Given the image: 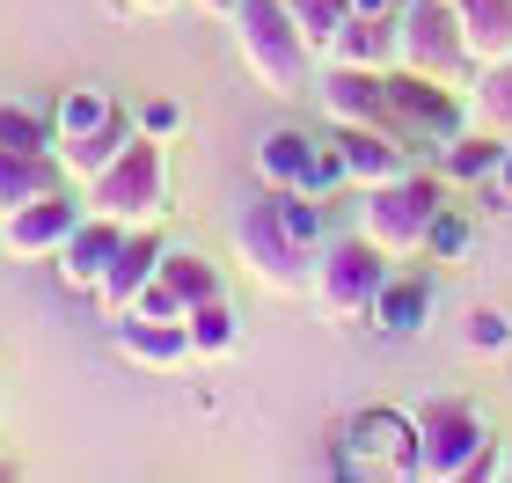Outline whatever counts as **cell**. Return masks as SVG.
<instances>
[{"label":"cell","mask_w":512,"mask_h":483,"mask_svg":"<svg viewBox=\"0 0 512 483\" xmlns=\"http://www.w3.org/2000/svg\"><path fill=\"white\" fill-rule=\"evenodd\" d=\"M512 330H505V315H476V344H505Z\"/></svg>","instance_id":"30bf717a"},{"label":"cell","mask_w":512,"mask_h":483,"mask_svg":"<svg viewBox=\"0 0 512 483\" xmlns=\"http://www.w3.org/2000/svg\"><path fill=\"white\" fill-rule=\"evenodd\" d=\"M425 315H432V286L425 279H388L374 293V322L388 337H417V330H425Z\"/></svg>","instance_id":"7a4b0ae2"},{"label":"cell","mask_w":512,"mask_h":483,"mask_svg":"<svg viewBox=\"0 0 512 483\" xmlns=\"http://www.w3.org/2000/svg\"><path fill=\"white\" fill-rule=\"evenodd\" d=\"M498 161H505V147H491V140H461L447 169H454V176H491Z\"/></svg>","instance_id":"52a82bcc"},{"label":"cell","mask_w":512,"mask_h":483,"mask_svg":"<svg viewBox=\"0 0 512 483\" xmlns=\"http://www.w3.org/2000/svg\"><path fill=\"white\" fill-rule=\"evenodd\" d=\"M344 161H352V169H381V176L395 169V154H388V147H374V140H344Z\"/></svg>","instance_id":"ba28073f"},{"label":"cell","mask_w":512,"mask_h":483,"mask_svg":"<svg viewBox=\"0 0 512 483\" xmlns=\"http://www.w3.org/2000/svg\"><path fill=\"white\" fill-rule=\"evenodd\" d=\"M417 469V447H410V425L395 418V410H366V418H352V432H344V454L337 469Z\"/></svg>","instance_id":"6da1fadb"},{"label":"cell","mask_w":512,"mask_h":483,"mask_svg":"<svg viewBox=\"0 0 512 483\" xmlns=\"http://www.w3.org/2000/svg\"><path fill=\"white\" fill-rule=\"evenodd\" d=\"M344 176H352V161H344V147H322V140H315V154H308V169H300V191L330 198V191H337Z\"/></svg>","instance_id":"277c9868"},{"label":"cell","mask_w":512,"mask_h":483,"mask_svg":"<svg viewBox=\"0 0 512 483\" xmlns=\"http://www.w3.org/2000/svg\"><path fill=\"white\" fill-rule=\"evenodd\" d=\"M308 154H315V140H308V132H271V140H264V169H271V176H293V183H300V169H308Z\"/></svg>","instance_id":"5b68a950"},{"label":"cell","mask_w":512,"mask_h":483,"mask_svg":"<svg viewBox=\"0 0 512 483\" xmlns=\"http://www.w3.org/2000/svg\"><path fill=\"white\" fill-rule=\"evenodd\" d=\"M96 118H103V96H66V103H59V125H66V132H74V125H96Z\"/></svg>","instance_id":"9c48e42d"},{"label":"cell","mask_w":512,"mask_h":483,"mask_svg":"<svg viewBox=\"0 0 512 483\" xmlns=\"http://www.w3.org/2000/svg\"><path fill=\"white\" fill-rule=\"evenodd\" d=\"M271 220H278V235H286L293 249H315L322 227H330V220H322V205H315V191H300V183L286 198H271Z\"/></svg>","instance_id":"3957f363"},{"label":"cell","mask_w":512,"mask_h":483,"mask_svg":"<svg viewBox=\"0 0 512 483\" xmlns=\"http://www.w3.org/2000/svg\"><path fill=\"white\" fill-rule=\"evenodd\" d=\"M0 140H22V147H30V140H37V125H22L15 110H8V118H0Z\"/></svg>","instance_id":"8fae6325"},{"label":"cell","mask_w":512,"mask_h":483,"mask_svg":"<svg viewBox=\"0 0 512 483\" xmlns=\"http://www.w3.org/2000/svg\"><path fill=\"white\" fill-rule=\"evenodd\" d=\"M425 249H432V257H461V249H469V220L439 205V213L425 220Z\"/></svg>","instance_id":"8992f818"},{"label":"cell","mask_w":512,"mask_h":483,"mask_svg":"<svg viewBox=\"0 0 512 483\" xmlns=\"http://www.w3.org/2000/svg\"><path fill=\"white\" fill-rule=\"evenodd\" d=\"M505 176H512V161H505Z\"/></svg>","instance_id":"7c38bea8"}]
</instances>
